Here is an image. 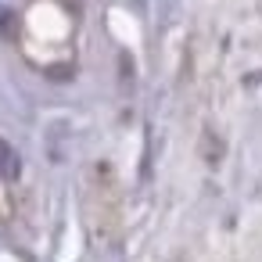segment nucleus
<instances>
[{"label": "nucleus", "mask_w": 262, "mask_h": 262, "mask_svg": "<svg viewBox=\"0 0 262 262\" xmlns=\"http://www.w3.org/2000/svg\"><path fill=\"white\" fill-rule=\"evenodd\" d=\"M8 29H11V11H8L4 4H0V36H4Z\"/></svg>", "instance_id": "obj_2"}, {"label": "nucleus", "mask_w": 262, "mask_h": 262, "mask_svg": "<svg viewBox=\"0 0 262 262\" xmlns=\"http://www.w3.org/2000/svg\"><path fill=\"white\" fill-rule=\"evenodd\" d=\"M18 169H22V165H18V155H15L4 140H0V176H4V180H15Z\"/></svg>", "instance_id": "obj_1"}]
</instances>
